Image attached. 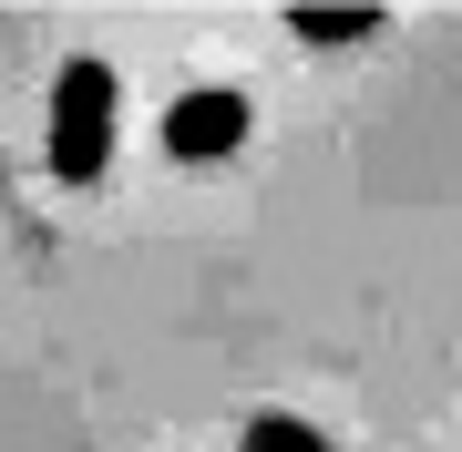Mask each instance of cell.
Wrapping results in <instances>:
<instances>
[{
    "mask_svg": "<svg viewBox=\"0 0 462 452\" xmlns=\"http://www.w3.org/2000/svg\"><path fill=\"white\" fill-rule=\"evenodd\" d=\"M247 452H329V442H319L298 411H257V421H247Z\"/></svg>",
    "mask_w": 462,
    "mask_h": 452,
    "instance_id": "cell-4",
    "label": "cell"
},
{
    "mask_svg": "<svg viewBox=\"0 0 462 452\" xmlns=\"http://www.w3.org/2000/svg\"><path fill=\"white\" fill-rule=\"evenodd\" d=\"M114 62L103 51H72L62 72H51V185H103V165H114Z\"/></svg>",
    "mask_w": 462,
    "mask_h": 452,
    "instance_id": "cell-1",
    "label": "cell"
},
{
    "mask_svg": "<svg viewBox=\"0 0 462 452\" xmlns=\"http://www.w3.org/2000/svg\"><path fill=\"white\" fill-rule=\"evenodd\" d=\"M247 93H226V83H206V93H175L165 103V154L175 165H216V154H236L247 144Z\"/></svg>",
    "mask_w": 462,
    "mask_h": 452,
    "instance_id": "cell-2",
    "label": "cell"
},
{
    "mask_svg": "<svg viewBox=\"0 0 462 452\" xmlns=\"http://www.w3.org/2000/svg\"><path fill=\"white\" fill-rule=\"evenodd\" d=\"M288 32L339 51V42H370V32H380V11H370V0H288Z\"/></svg>",
    "mask_w": 462,
    "mask_h": 452,
    "instance_id": "cell-3",
    "label": "cell"
}]
</instances>
